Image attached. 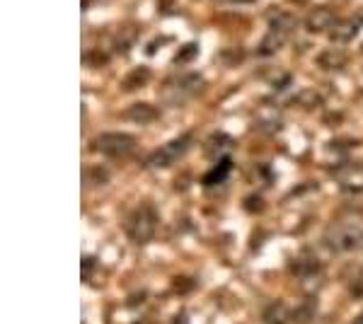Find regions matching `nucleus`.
Segmentation results:
<instances>
[{"instance_id":"obj_1","label":"nucleus","mask_w":363,"mask_h":324,"mask_svg":"<svg viewBox=\"0 0 363 324\" xmlns=\"http://www.w3.org/2000/svg\"><path fill=\"white\" fill-rule=\"evenodd\" d=\"M155 228H157V213H155L153 206H138V208L133 211V213L128 216L126 223H124L126 235L138 245L153 240Z\"/></svg>"},{"instance_id":"obj_7","label":"nucleus","mask_w":363,"mask_h":324,"mask_svg":"<svg viewBox=\"0 0 363 324\" xmlns=\"http://www.w3.org/2000/svg\"><path fill=\"white\" fill-rule=\"evenodd\" d=\"M363 25V15L361 17H351V20H342V22H337L335 29L330 32V37L335 44H347V41H351L359 34V29Z\"/></svg>"},{"instance_id":"obj_13","label":"nucleus","mask_w":363,"mask_h":324,"mask_svg":"<svg viewBox=\"0 0 363 324\" xmlns=\"http://www.w3.org/2000/svg\"><path fill=\"white\" fill-rule=\"evenodd\" d=\"M228 172H230V160H228V157H223V160H220L206 177H203V184H208V186L211 184H218V181L225 179Z\"/></svg>"},{"instance_id":"obj_2","label":"nucleus","mask_w":363,"mask_h":324,"mask_svg":"<svg viewBox=\"0 0 363 324\" xmlns=\"http://www.w3.org/2000/svg\"><path fill=\"white\" fill-rule=\"evenodd\" d=\"M201 87H203V78L199 73H182L165 82L162 97H165L169 104H184L186 99L194 97Z\"/></svg>"},{"instance_id":"obj_6","label":"nucleus","mask_w":363,"mask_h":324,"mask_svg":"<svg viewBox=\"0 0 363 324\" xmlns=\"http://www.w3.org/2000/svg\"><path fill=\"white\" fill-rule=\"evenodd\" d=\"M337 25V15L330 8H313L306 17V27L308 32H327V29H335Z\"/></svg>"},{"instance_id":"obj_12","label":"nucleus","mask_w":363,"mask_h":324,"mask_svg":"<svg viewBox=\"0 0 363 324\" xmlns=\"http://www.w3.org/2000/svg\"><path fill=\"white\" fill-rule=\"evenodd\" d=\"M286 39H289V37H284L281 32H274V29H269L267 37L262 39V44H259V54H262V56L277 54L281 46H284V41H286Z\"/></svg>"},{"instance_id":"obj_5","label":"nucleus","mask_w":363,"mask_h":324,"mask_svg":"<svg viewBox=\"0 0 363 324\" xmlns=\"http://www.w3.org/2000/svg\"><path fill=\"white\" fill-rule=\"evenodd\" d=\"M191 148V135H179V138L169 140V143L165 145V148L155 150L153 155L148 157V164L150 167H169V164H174L179 160L182 155H184L186 150Z\"/></svg>"},{"instance_id":"obj_3","label":"nucleus","mask_w":363,"mask_h":324,"mask_svg":"<svg viewBox=\"0 0 363 324\" xmlns=\"http://www.w3.org/2000/svg\"><path fill=\"white\" fill-rule=\"evenodd\" d=\"M325 242L332 252H351L363 242V230L356 223H337L327 230Z\"/></svg>"},{"instance_id":"obj_17","label":"nucleus","mask_w":363,"mask_h":324,"mask_svg":"<svg viewBox=\"0 0 363 324\" xmlns=\"http://www.w3.org/2000/svg\"><path fill=\"white\" fill-rule=\"evenodd\" d=\"M286 317H289V310H286L281 303H274L272 308L264 312L267 324H286Z\"/></svg>"},{"instance_id":"obj_15","label":"nucleus","mask_w":363,"mask_h":324,"mask_svg":"<svg viewBox=\"0 0 363 324\" xmlns=\"http://www.w3.org/2000/svg\"><path fill=\"white\" fill-rule=\"evenodd\" d=\"M230 138L228 135H223V133H213L208 138V145H206V152L208 155H216V152H223V150H228L230 148Z\"/></svg>"},{"instance_id":"obj_10","label":"nucleus","mask_w":363,"mask_h":324,"mask_svg":"<svg viewBox=\"0 0 363 324\" xmlns=\"http://www.w3.org/2000/svg\"><path fill=\"white\" fill-rule=\"evenodd\" d=\"M339 184L349 191H363V167H356V164H349L339 172Z\"/></svg>"},{"instance_id":"obj_9","label":"nucleus","mask_w":363,"mask_h":324,"mask_svg":"<svg viewBox=\"0 0 363 324\" xmlns=\"http://www.w3.org/2000/svg\"><path fill=\"white\" fill-rule=\"evenodd\" d=\"M157 116H160V111H157L153 104H145V102H136L126 109V119H131L136 123H150V121H155Z\"/></svg>"},{"instance_id":"obj_18","label":"nucleus","mask_w":363,"mask_h":324,"mask_svg":"<svg viewBox=\"0 0 363 324\" xmlns=\"http://www.w3.org/2000/svg\"><path fill=\"white\" fill-rule=\"evenodd\" d=\"M194 54H196V44H189V49H186V51L182 49L179 54H177V58H174V61H177V63H179V61H189V58H194Z\"/></svg>"},{"instance_id":"obj_11","label":"nucleus","mask_w":363,"mask_h":324,"mask_svg":"<svg viewBox=\"0 0 363 324\" xmlns=\"http://www.w3.org/2000/svg\"><path fill=\"white\" fill-rule=\"evenodd\" d=\"M136 39H138V29L136 27H121L119 32H116V37H114V46H116V51L119 54H124V51L131 49L133 44H136Z\"/></svg>"},{"instance_id":"obj_16","label":"nucleus","mask_w":363,"mask_h":324,"mask_svg":"<svg viewBox=\"0 0 363 324\" xmlns=\"http://www.w3.org/2000/svg\"><path fill=\"white\" fill-rule=\"evenodd\" d=\"M318 63L322 68H342L344 63H347V56L339 54V51H325V54L318 58Z\"/></svg>"},{"instance_id":"obj_4","label":"nucleus","mask_w":363,"mask_h":324,"mask_svg":"<svg viewBox=\"0 0 363 324\" xmlns=\"http://www.w3.org/2000/svg\"><path fill=\"white\" fill-rule=\"evenodd\" d=\"M95 148L107 157H124L136 148V138L128 133H102L95 138Z\"/></svg>"},{"instance_id":"obj_8","label":"nucleus","mask_w":363,"mask_h":324,"mask_svg":"<svg viewBox=\"0 0 363 324\" xmlns=\"http://www.w3.org/2000/svg\"><path fill=\"white\" fill-rule=\"evenodd\" d=\"M269 29L281 32L284 37H291V32L296 29V17L286 13V10H272L269 13Z\"/></svg>"},{"instance_id":"obj_19","label":"nucleus","mask_w":363,"mask_h":324,"mask_svg":"<svg viewBox=\"0 0 363 324\" xmlns=\"http://www.w3.org/2000/svg\"><path fill=\"white\" fill-rule=\"evenodd\" d=\"M228 3H238V5H245V3H255V0H228Z\"/></svg>"},{"instance_id":"obj_14","label":"nucleus","mask_w":363,"mask_h":324,"mask_svg":"<svg viewBox=\"0 0 363 324\" xmlns=\"http://www.w3.org/2000/svg\"><path fill=\"white\" fill-rule=\"evenodd\" d=\"M148 68H138L133 70V73H128L124 78V90H138L140 85H145V80H148Z\"/></svg>"}]
</instances>
